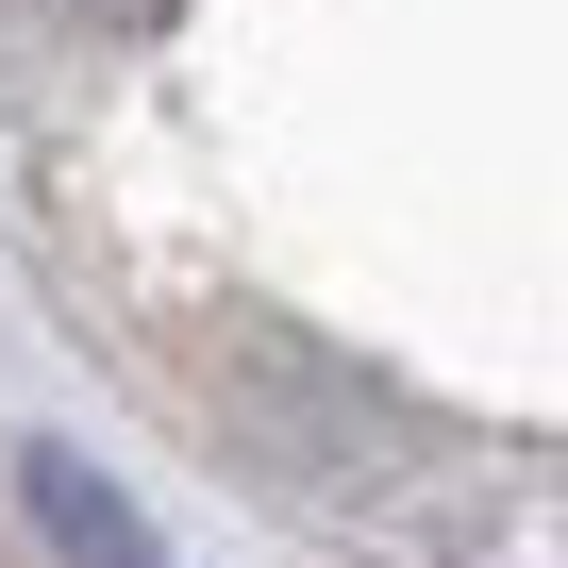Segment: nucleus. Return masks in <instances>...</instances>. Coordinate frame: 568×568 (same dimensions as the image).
Instances as JSON below:
<instances>
[{
  "label": "nucleus",
  "mask_w": 568,
  "mask_h": 568,
  "mask_svg": "<svg viewBox=\"0 0 568 568\" xmlns=\"http://www.w3.org/2000/svg\"><path fill=\"white\" fill-rule=\"evenodd\" d=\"M18 501H34V535H51L68 568H168V551H151V518H134L84 452H18Z\"/></svg>",
  "instance_id": "nucleus-1"
},
{
  "label": "nucleus",
  "mask_w": 568,
  "mask_h": 568,
  "mask_svg": "<svg viewBox=\"0 0 568 568\" xmlns=\"http://www.w3.org/2000/svg\"><path fill=\"white\" fill-rule=\"evenodd\" d=\"M84 18H168V0H84Z\"/></svg>",
  "instance_id": "nucleus-2"
}]
</instances>
